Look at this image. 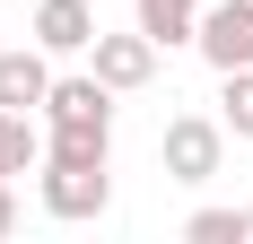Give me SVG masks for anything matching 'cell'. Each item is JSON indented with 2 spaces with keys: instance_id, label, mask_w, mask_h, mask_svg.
Returning <instances> with one entry per match:
<instances>
[{
  "instance_id": "1",
  "label": "cell",
  "mask_w": 253,
  "mask_h": 244,
  "mask_svg": "<svg viewBox=\"0 0 253 244\" xmlns=\"http://www.w3.org/2000/svg\"><path fill=\"white\" fill-rule=\"evenodd\" d=\"M157 166H166V183H218V166H227V122L210 114H175L166 122V140H157Z\"/></svg>"
},
{
  "instance_id": "2",
  "label": "cell",
  "mask_w": 253,
  "mask_h": 244,
  "mask_svg": "<svg viewBox=\"0 0 253 244\" xmlns=\"http://www.w3.org/2000/svg\"><path fill=\"white\" fill-rule=\"evenodd\" d=\"M157 52H166V44H157L149 26H123V35H105V26H96V44H87V70H96L114 96H140V87L157 79Z\"/></svg>"
},
{
  "instance_id": "3",
  "label": "cell",
  "mask_w": 253,
  "mask_h": 244,
  "mask_svg": "<svg viewBox=\"0 0 253 244\" xmlns=\"http://www.w3.org/2000/svg\"><path fill=\"white\" fill-rule=\"evenodd\" d=\"M44 218H61V227H79V218H105L114 209V174L105 166H44Z\"/></svg>"
},
{
  "instance_id": "4",
  "label": "cell",
  "mask_w": 253,
  "mask_h": 244,
  "mask_svg": "<svg viewBox=\"0 0 253 244\" xmlns=\"http://www.w3.org/2000/svg\"><path fill=\"white\" fill-rule=\"evenodd\" d=\"M192 44H201L210 70H253V0H210Z\"/></svg>"
},
{
  "instance_id": "5",
  "label": "cell",
  "mask_w": 253,
  "mask_h": 244,
  "mask_svg": "<svg viewBox=\"0 0 253 244\" xmlns=\"http://www.w3.org/2000/svg\"><path fill=\"white\" fill-rule=\"evenodd\" d=\"M44 96H52V52L0 44V114H44Z\"/></svg>"
},
{
  "instance_id": "6",
  "label": "cell",
  "mask_w": 253,
  "mask_h": 244,
  "mask_svg": "<svg viewBox=\"0 0 253 244\" xmlns=\"http://www.w3.org/2000/svg\"><path fill=\"white\" fill-rule=\"evenodd\" d=\"M26 35H35L52 61H70V52H87V44H96V9H87V0H35Z\"/></svg>"
},
{
  "instance_id": "7",
  "label": "cell",
  "mask_w": 253,
  "mask_h": 244,
  "mask_svg": "<svg viewBox=\"0 0 253 244\" xmlns=\"http://www.w3.org/2000/svg\"><path fill=\"white\" fill-rule=\"evenodd\" d=\"M44 166H114V122H44Z\"/></svg>"
},
{
  "instance_id": "8",
  "label": "cell",
  "mask_w": 253,
  "mask_h": 244,
  "mask_svg": "<svg viewBox=\"0 0 253 244\" xmlns=\"http://www.w3.org/2000/svg\"><path fill=\"white\" fill-rule=\"evenodd\" d=\"M44 122H114V87H105L96 70H70V79H52Z\"/></svg>"
},
{
  "instance_id": "9",
  "label": "cell",
  "mask_w": 253,
  "mask_h": 244,
  "mask_svg": "<svg viewBox=\"0 0 253 244\" xmlns=\"http://www.w3.org/2000/svg\"><path fill=\"white\" fill-rule=\"evenodd\" d=\"M201 9H210V0H140V26H149L157 44H192Z\"/></svg>"
},
{
  "instance_id": "10",
  "label": "cell",
  "mask_w": 253,
  "mask_h": 244,
  "mask_svg": "<svg viewBox=\"0 0 253 244\" xmlns=\"http://www.w3.org/2000/svg\"><path fill=\"white\" fill-rule=\"evenodd\" d=\"M183 236L192 244H253V209H192Z\"/></svg>"
},
{
  "instance_id": "11",
  "label": "cell",
  "mask_w": 253,
  "mask_h": 244,
  "mask_svg": "<svg viewBox=\"0 0 253 244\" xmlns=\"http://www.w3.org/2000/svg\"><path fill=\"white\" fill-rule=\"evenodd\" d=\"M218 122L227 140H253V70H218Z\"/></svg>"
},
{
  "instance_id": "12",
  "label": "cell",
  "mask_w": 253,
  "mask_h": 244,
  "mask_svg": "<svg viewBox=\"0 0 253 244\" xmlns=\"http://www.w3.org/2000/svg\"><path fill=\"white\" fill-rule=\"evenodd\" d=\"M0 236H18V183L0 174Z\"/></svg>"
}]
</instances>
